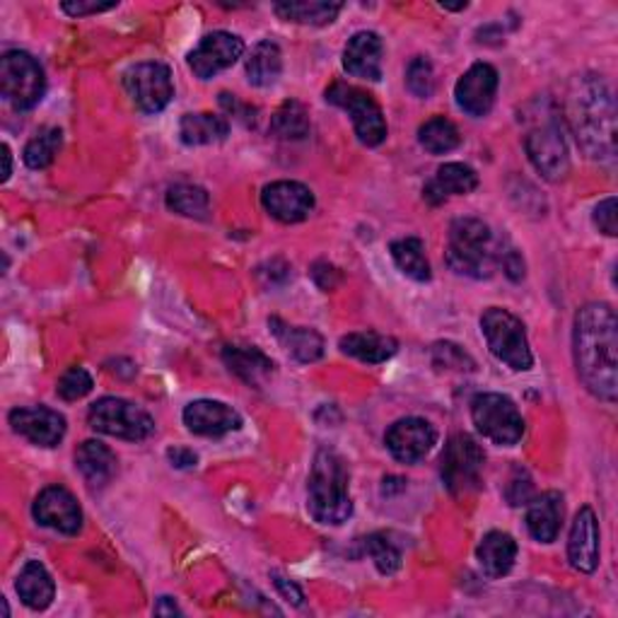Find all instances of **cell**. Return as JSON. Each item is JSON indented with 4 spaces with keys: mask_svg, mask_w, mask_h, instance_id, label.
<instances>
[{
    "mask_svg": "<svg viewBox=\"0 0 618 618\" xmlns=\"http://www.w3.org/2000/svg\"><path fill=\"white\" fill-rule=\"evenodd\" d=\"M577 377L585 389L607 404L618 394V321L611 305L589 302L580 309L573 329Z\"/></svg>",
    "mask_w": 618,
    "mask_h": 618,
    "instance_id": "6da1fadb",
    "label": "cell"
},
{
    "mask_svg": "<svg viewBox=\"0 0 618 618\" xmlns=\"http://www.w3.org/2000/svg\"><path fill=\"white\" fill-rule=\"evenodd\" d=\"M565 119L571 123L580 147L602 163H614L616 157V129H614V100L607 82L597 76H585L573 82L567 92Z\"/></svg>",
    "mask_w": 618,
    "mask_h": 618,
    "instance_id": "7a4b0ae2",
    "label": "cell"
},
{
    "mask_svg": "<svg viewBox=\"0 0 618 618\" xmlns=\"http://www.w3.org/2000/svg\"><path fill=\"white\" fill-rule=\"evenodd\" d=\"M527 135L525 151L547 181H561L571 169V153H567L563 117L551 100L531 102L525 111Z\"/></svg>",
    "mask_w": 618,
    "mask_h": 618,
    "instance_id": "3957f363",
    "label": "cell"
},
{
    "mask_svg": "<svg viewBox=\"0 0 618 618\" xmlns=\"http://www.w3.org/2000/svg\"><path fill=\"white\" fill-rule=\"evenodd\" d=\"M349 468L333 450H319L307 484V510L319 525L339 527L353 515Z\"/></svg>",
    "mask_w": 618,
    "mask_h": 618,
    "instance_id": "277c9868",
    "label": "cell"
},
{
    "mask_svg": "<svg viewBox=\"0 0 618 618\" xmlns=\"http://www.w3.org/2000/svg\"><path fill=\"white\" fill-rule=\"evenodd\" d=\"M500 250L493 232L484 220L478 218H460L450 225L448 234V266L460 276L476 280L490 278L493 271L500 264Z\"/></svg>",
    "mask_w": 618,
    "mask_h": 618,
    "instance_id": "5b68a950",
    "label": "cell"
},
{
    "mask_svg": "<svg viewBox=\"0 0 618 618\" xmlns=\"http://www.w3.org/2000/svg\"><path fill=\"white\" fill-rule=\"evenodd\" d=\"M481 331H484L490 353L500 363L517 369V373H527L534 367V355H531L522 319L515 317L510 309L488 307L481 317Z\"/></svg>",
    "mask_w": 618,
    "mask_h": 618,
    "instance_id": "8992f818",
    "label": "cell"
},
{
    "mask_svg": "<svg viewBox=\"0 0 618 618\" xmlns=\"http://www.w3.org/2000/svg\"><path fill=\"white\" fill-rule=\"evenodd\" d=\"M484 466L486 454L481 450V444L472 435H466V432H456L444 444L440 460L442 484L452 496H468V493L481 488Z\"/></svg>",
    "mask_w": 618,
    "mask_h": 618,
    "instance_id": "52a82bcc",
    "label": "cell"
},
{
    "mask_svg": "<svg viewBox=\"0 0 618 618\" xmlns=\"http://www.w3.org/2000/svg\"><path fill=\"white\" fill-rule=\"evenodd\" d=\"M472 420L481 435L500 448H512L525 435V418L517 404L505 394H476L472 401Z\"/></svg>",
    "mask_w": 618,
    "mask_h": 618,
    "instance_id": "ba28073f",
    "label": "cell"
},
{
    "mask_svg": "<svg viewBox=\"0 0 618 618\" xmlns=\"http://www.w3.org/2000/svg\"><path fill=\"white\" fill-rule=\"evenodd\" d=\"M0 92L18 111L32 109L46 92V76L32 54L5 52L0 58Z\"/></svg>",
    "mask_w": 618,
    "mask_h": 618,
    "instance_id": "9c48e42d",
    "label": "cell"
},
{
    "mask_svg": "<svg viewBox=\"0 0 618 618\" xmlns=\"http://www.w3.org/2000/svg\"><path fill=\"white\" fill-rule=\"evenodd\" d=\"M88 423L92 430L109 438L141 442L155 432L153 416L143 411L141 406L119 397H104L90 406Z\"/></svg>",
    "mask_w": 618,
    "mask_h": 618,
    "instance_id": "30bf717a",
    "label": "cell"
},
{
    "mask_svg": "<svg viewBox=\"0 0 618 618\" xmlns=\"http://www.w3.org/2000/svg\"><path fill=\"white\" fill-rule=\"evenodd\" d=\"M327 102L349 111L357 141L367 147H377L387 139V121L373 95L353 88L345 82H333L327 90Z\"/></svg>",
    "mask_w": 618,
    "mask_h": 618,
    "instance_id": "8fae6325",
    "label": "cell"
},
{
    "mask_svg": "<svg viewBox=\"0 0 618 618\" xmlns=\"http://www.w3.org/2000/svg\"><path fill=\"white\" fill-rule=\"evenodd\" d=\"M123 88H126L133 104L143 114H159L175 97L172 73L159 60H145V64L131 66L126 76H123Z\"/></svg>",
    "mask_w": 618,
    "mask_h": 618,
    "instance_id": "7c38bea8",
    "label": "cell"
},
{
    "mask_svg": "<svg viewBox=\"0 0 618 618\" xmlns=\"http://www.w3.org/2000/svg\"><path fill=\"white\" fill-rule=\"evenodd\" d=\"M438 442V430L426 418L409 416L391 423L385 432V444L391 456L401 464H416L426 460Z\"/></svg>",
    "mask_w": 618,
    "mask_h": 618,
    "instance_id": "4fadbf2b",
    "label": "cell"
},
{
    "mask_svg": "<svg viewBox=\"0 0 618 618\" xmlns=\"http://www.w3.org/2000/svg\"><path fill=\"white\" fill-rule=\"evenodd\" d=\"M244 54V42L238 34L230 32H210L199 42V46L189 54V68L196 78L210 80L218 73L232 68Z\"/></svg>",
    "mask_w": 618,
    "mask_h": 618,
    "instance_id": "5bb4252c",
    "label": "cell"
},
{
    "mask_svg": "<svg viewBox=\"0 0 618 618\" xmlns=\"http://www.w3.org/2000/svg\"><path fill=\"white\" fill-rule=\"evenodd\" d=\"M32 515L42 527L58 531V534L76 537L82 529V510L70 490L64 486H48L34 500Z\"/></svg>",
    "mask_w": 618,
    "mask_h": 618,
    "instance_id": "9a60e30c",
    "label": "cell"
},
{
    "mask_svg": "<svg viewBox=\"0 0 618 618\" xmlns=\"http://www.w3.org/2000/svg\"><path fill=\"white\" fill-rule=\"evenodd\" d=\"M10 426L36 448H56L66 438V418L48 406H24L10 411Z\"/></svg>",
    "mask_w": 618,
    "mask_h": 618,
    "instance_id": "2e32d148",
    "label": "cell"
},
{
    "mask_svg": "<svg viewBox=\"0 0 618 618\" xmlns=\"http://www.w3.org/2000/svg\"><path fill=\"white\" fill-rule=\"evenodd\" d=\"M498 95V70L490 64H474L454 88L456 104L468 117H486Z\"/></svg>",
    "mask_w": 618,
    "mask_h": 618,
    "instance_id": "e0dca14e",
    "label": "cell"
},
{
    "mask_svg": "<svg viewBox=\"0 0 618 618\" xmlns=\"http://www.w3.org/2000/svg\"><path fill=\"white\" fill-rule=\"evenodd\" d=\"M262 203L271 218L295 225L307 220L314 210V194L300 181H274L264 187Z\"/></svg>",
    "mask_w": 618,
    "mask_h": 618,
    "instance_id": "ac0fdd59",
    "label": "cell"
},
{
    "mask_svg": "<svg viewBox=\"0 0 618 618\" xmlns=\"http://www.w3.org/2000/svg\"><path fill=\"white\" fill-rule=\"evenodd\" d=\"M184 426H187L194 435L201 438H222L228 432L242 428V416L232 409V406L213 401V399H199L191 401L184 409Z\"/></svg>",
    "mask_w": 618,
    "mask_h": 618,
    "instance_id": "d6986e66",
    "label": "cell"
},
{
    "mask_svg": "<svg viewBox=\"0 0 618 618\" xmlns=\"http://www.w3.org/2000/svg\"><path fill=\"white\" fill-rule=\"evenodd\" d=\"M567 561L580 573H595L599 565V522L592 508H580L567 539Z\"/></svg>",
    "mask_w": 618,
    "mask_h": 618,
    "instance_id": "ffe728a7",
    "label": "cell"
},
{
    "mask_svg": "<svg viewBox=\"0 0 618 618\" xmlns=\"http://www.w3.org/2000/svg\"><path fill=\"white\" fill-rule=\"evenodd\" d=\"M382 56H385V44L379 34L357 32L343 48V68L353 78L377 82L382 78Z\"/></svg>",
    "mask_w": 618,
    "mask_h": 618,
    "instance_id": "44dd1931",
    "label": "cell"
},
{
    "mask_svg": "<svg viewBox=\"0 0 618 618\" xmlns=\"http://www.w3.org/2000/svg\"><path fill=\"white\" fill-rule=\"evenodd\" d=\"M222 361H225L232 375H238L242 382L256 389H262L276 373L274 361L264 351H258L256 345H225Z\"/></svg>",
    "mask_w": 618,
    "mask_h": 618,
    "instance_id": "7402d4cb",
    "label": "cell"
},
{
    "mask_svg": "<svg viewBox=\"0 0 618 618\" xmlns=\"http://www.w3.org/2000/svg\"><path fill=\"white\" fill-rule=\"evenodd\" d=\"M478 187V175L476 169H472L464 163H448L442 165L435 177H432L426 189H423V199L432 206H440L450 199V196H466L472 194Z\"/></svg>",
    "mask_w": 618,
    "mask_h": 618,
    "instance_id": "603a6c76",
    "label": "cell"
},
{
    "mask_svg": "<svg viewBox=\"0 0 618 618\" xmlns=\"http://www.w3.org/2000/svg\"><path fill=\"white\" fill-rule=\"evenodd\" d=\"M563 496L559 490L541 493L529 500L527 510V529L529 534L541 543H551L559 537V531L563 527Z\"/></svg>",
    "mask_w": 618,
    "mask_h": 618,
    "instance_id": "cb8c5ba5",
    "label": "cell"
},
{
    "mask_svg": "<svg viewBox=\"0 0 618 618\" xmlns=\"http://www.w3.org/2000/svg\"><path fill=\"white\" fill-rule=\"evenodd\" d=\"M117 454L104 442L88 440L76 452V466L90 488H104L117 476Z\"/></svg>",
    "mask_w": 618,
    "mask_h": 618,
    "instance_id": "d4e9b609",
    "label": "cell"
},
{
    "mask_svg": "<svg viewBox=\"0 0 618 618\" xmlns=\"http://www.w3.org/2000/svg\"><path fill=\"white\" fill-rule=\"evenodd\" d=\"M18 595L22 599L24 607H30L32 611H44L52 607V602L56 597V585L54 577L48 575L46 567L40 561H30L22 567L15 583Z\"/></svg>",
    "mask_w": 618,
    "mask_h": 618,
    "instance_id": "484cf974",
    "label": "cell"
},
{
    "mask_svg": "<svg viewBox=\"0 0 618 618\" xmlns=\"http://www.w3.org/2000/svg\"><path fill=\"white\" fill-rule=\"evenodd\" d=\"M476 555L481 567H484V573L490 580L505 577L512 571L517 561V541L510 534H505V531H488V534L481 539Z\"/></svg>",
    "mask_w": 618,
    "mask_h": 618,
    "instance_id": "4316f807",
    "label": "cell"
},
{
    "mask_svg": "<svg viewBox=\"0 0 618 618\" xmlns=\"http://www.w3.org/2000/svg\"><path fill=\"white\" fill-rule=\"evenodd\" d=\"M339 345L345 355H351V357H355V361L367 363V365L387 363L389 357H394L399 351L397 341H394L391 336H385V333H377V331L349 333V336L341 339Z\"/></svg>",
    "mask_w": 618,
    "mask_h": 618,
    "instance_id": "83f0119b",
    "label": "cell"
},
{
    "mask_svg": "<svg viewBox=\"0 0 618 618\" xmlns=\"http://www.w3.org/2000/svg\"><path fill=\"white\" fill-rule=\"evenodd\" d=\"M271 331L276 333V339L286 345V351L300 363H317L324 355V339L319 336L314 329L305 327H288L280 319L268 321Z\"/></svg>",
    "mask_w": 618,
    "mask_h": 618,
    "instance_id": "f1b7e54d",
    "label": "cell"
},
{
    "mask_svg": "<svg viewBox=\"0 0 618 618\" xmlns=\"http://www.w3.org/2000/svg\"><path fill=\"white\" fill-rule=\"evenodd\" d=\"M230 133V121L225 117L208 114H184L179 121V139L184 145H213L225 141Z\"/></svg>",
    "mask_w": 618,
    "mask_h": 618,
    "instance_id": "f546056e",
    "label": "cell"
},
{
    "mask_svg": "<svg viewBox=\"0 0 618 618\" xmlns=\"http://www.w3.org/2000/svg\"><path fill=\"white\" fill-rule=\"evenodd\" d=\"M244 70H246V80H250L254 88H271L283 73L280 46L271 40L258 42L252 48L250 58H246Z\"/></svg>",
    "mask_w": 618,
    "mask_h": 618,
    "instance_id": "4dcf8cb0",
    "label": "cell"
},
{
    "mask_svg": "<svg viewBox=\"0 0 618 618\" xmlns=\"http://www.w3.org/2000/svg\"><path fill=\"white\" fill-rule=\"evenodd\" d=\"M394 264L399 266L404 276H409L416 283H428L432 278L430 262L426 256V246L418 238H404L391 242L389 246Z\"/></svg>",
    "mask_w": 618,
    "mask_h": 618,
    "instance_id": "1f68e13d",
    "label": "cell"
},
{
    "mask_svg": "<svg viewBox=\"0 0 618 618\" xmlns=\"http://www.w3.org/2000/svg\"><path fill=\"white\" fill-rule=\"evenodd\" d=\"M276 15L286 22L309 24V27H324L339 18L341 3H317V0H300V3H278Z\"/></svg>",
    "mask_w": 618,
    "mask_h": 618,
    "instance_id": "d6a6232c",
    "label": "cell"
},
{
    "mask_svg": "<svg viewBox=\"0 0 618 618\" xmlns=\"http://www.w3.org/2000/svg\"><path fill=\"white\" fill-rule=\"evenodd\" d=\"M271 133L280 141H302L309 135V114L302 102H283L271 117Z\"/></svg>",
    "mask_w": 618,
    "mask_h": 618,
    "instance_id": "836d02e7",
    "label": "cell"
},
{
    "mask_svg": "<svg viewBox=\"0 0 618 618\" xmlns=\"http://www.w3.org/2000/svg\"><path fill=\"white\" fill-rule=\"evenodd\" d=\"M418 143L423 145L430 155H444L460 147L462 135L450 119L435 117L418 129Z\"/></svg>",
    "mask_w": 618,
    "mask_h": 618,
    "instance_id": "e575fe53",
    "label": "cell"
},
{
    "mask_svg": "<svg viewBox=\"0 0 618 618\" xmlns=\"http://www.w3.org/2000/svg\"><path fill=\"white\" fill-rule=\"evenodd\" d=\"M167 208L184 218L206 220L210 213L208 191L196 187V184H175L167 191Z\"/></svg>",
    "mask_w": 618,
    "mask_h": 618,
    "instance_id": "d590c367",
    "label": "cell"
},
{
    "mask_svg": "<svg viewBox=\"0 0 618 618\" xmlns=\"http://www.w3.org/2000/svg\"><path fill=\"white\" fill-rule=\"evenodd\" d=\"M64 147V131L60 129H42L34 139L24 145L22 159L30 169H44L56 159Z\"/></svg>",
    "mask_w": 618,
    "mask_h": 618,
    "instance_id": "8d00e7d4",
    "label": "cell"
},
{
    "mask_svg": "<svg viewBox=\"0 0 618 618\" xmlns=\"http://www.w3.org/2000/svg\"><path fill=\"white\" fill-rule=\"evenodd\" d=\"M363 549H365L369 559L375 561L377 571L382 575H394L401 567V551L385 537L373 534V537L363 539Z\"/></svg>",
    "mask_w": 618,
    "mask_h": 618,
    "instance_id": "74e56055",
    "label": "cell"
},
{
    "mask_svg": "<svg viewBox=\"0 0 618 618\" xmlns=\"http://www.w3.org/2000/svg\"><path fill=\"white\" fill-rule=\"evenodd\" d=\"M406 88L418 100H428V97L435 92V70L428 58L418 56L413 58L409 68H406Z\"/></svg>",
    "mask_w": 618,
    "mask_h": 618,
    "instance_id": "f35d334b",
    "label": "cell"
},
{
    "mask_svg": "<svg viewBox=\"0 0 618 618\" xmlns=\"http://www.w3.org/2000/svg\"><path fill=\"white\" fill-rule=\"evenodd\" d=\"M432 365L438 369H452V373H464V369L476 367V363L464 353V349L450 341L432 345Z\"/></svg>",
    "mask_w": 618,
    "mask_h": 618,
    "instance_id": "ab89813d",
    "label": "cell"
},
{
    "mask_svg": "<svg viewBox=\"0 0 618 618\" xmlns=\"http://www.w3.org/2000/svg\"><path fill=\"white\" fill-rule=\"evenodd\" d=\"M92 387H95V382H92V375L88 373V369L70 367L68 373H64V377L58 379L56 391L64 401H78L82 397H88Z\"/></svg>",
    "mask_w": 618,
    "mask_h": 618,
    "instance_id": "60d3db41",
    "label": "cell"
},
{
    "mask_svg": "<svg viewBox=\"0 0 618 618\" xmlns=\"http://www.w3.org/2000/svg\"><path fill=\"white\" fill-rule=\"evenodd\" d=\"M505 498H508L512 508H522V505H529V500L534 498V481H531L527 468H515L508 481V488H505Z\"/></svg>",
    "mask_w": 618,
    "mask_h": 618,
    "instance_id": "b9f144b4",
    "label": "cell"
},
{
    "mask_svg": "<svg viewBox=\"0 0 618 618\" xmlns=\"http://www.w3.org/2000/svg\"><path fill=\"white\" fill-rule=\"evenodd\" d=\"M595 225L599 232L607 234V238H616L618 230H616V199L609 196V199H604L597 203L595 208Z\"/></svg>",
    "mask_w": 618,
    "mask_h": 618,
    "instance_id": "7bdbcfd3",
    "label": "cell"
},
{
    "mask_svg": "<svg viewBox=\"0 0 618 618\" xmlns=\"http://www.w3.org/2000/svg\"><path fill=\"white\" fill-rule=\"evenodd\" d=\"M220 104H222V109H228L230 114L234 117V119H240L242 123H246V126H252V123L256 121L254 119V114H256V109H252V107H246V104H242L238 97L234 95H228V92H222L220 95Z\"/></svg>",
    "mask_w": 618,
    "mask_h": 618,
    "instance_id": "ee69618b",
    "label": "cell"
},
{
    "mask_svg": "<svg viewBox=\"0 0 618 618\" xmlns=\"http://www.w3.org/2000/svg\"><path fill=\"white\" fill-rule=\"evenodd\" d=\"M117 5L119 3H82V0H78V3H64L60 5V10H64L70 18H85V15H97V12L114 10Z\"/></svg>",
    "mask_w": 618,
    "mask_h": 618,
    "instance_id": "f6af8a7d",
    "label": "cell"
},
{
    "mask_svg": "<svg viewBox=\"0 0 618 618\" xmlns=\"http://www.w3.org/2000/svg\"><path fill=\"white\" fill-rule=\"evenodd\" d=\"M500 264H503V271H505V276H508L510 280H522L525 278V258L519 256L517 250H508V252H503L500 254Z\"/></svg>",
    "mask_w": 618,
    "mask_h": 618,
    "instance_id": "bcb514c9",
    "label": "cell"
},
{
    "mask_svg": "<svg viewBox=\"0 0 618 618\" xmlns=\"http://www.w3.org/2000/svg\"><path fill=\"white\" fill-rule=\"evenodd\" d=\"M274 585H276V589L280 592V595H283V599H288L290 604H295V607H302L305 595H302V589L293 583V580L274 573Z\"/></svg>",
    "mask_w": 618,
    "mask_h": 618,
    "instance_id": "7dc6e473",
    "label": "cell"
},
{
    "mask_svg": "<svg viewBox=\"0 0 618 618\" xmlns=\"http://www.w3.org/2000/svg\"><path fill=\"white\" fill-rule=\"evenodd\" d=\"M167 460L177 468H191L196 466V462H199V454L187 448H172L167 450Z\"/></svg>",
    "mask_w": 618,
    "mask_h": 618,
    "instance_id": "c3c4849f",
    "label": "cell"
},
{
    "mask_svg": "<svg viewBox=\"0 0 618 618\" xmlns=\"http://www.w3.org/2000/svg\"><path fill=\"white\" fill-rule=\"evenodd\" d=\"M155 614H159V616H175V614H179V607L175 604V599L159 597V602L155 604Z\"/></svg>",
    "mask_w": 618,
    "mask_h": 618,
    "instance_id": "681fc988",
    "label": "cell"
},
{
    "mask_svg": "<svg viewBox=\"0 0 618 618\" xmlns=\"http://www.w3.org/2000/svg\"><path fill=\"white\" fill-rule=\"evenodd\" d=\"M3 159H5V169H3V181L10 179L12 175V155H10V145L3 143Z\"/></svg>",
    "mask_w": 618,
    "mask_h": 618,
    "instance_id": "f907efd6",
    "label": "cell"
}]
</instances>
